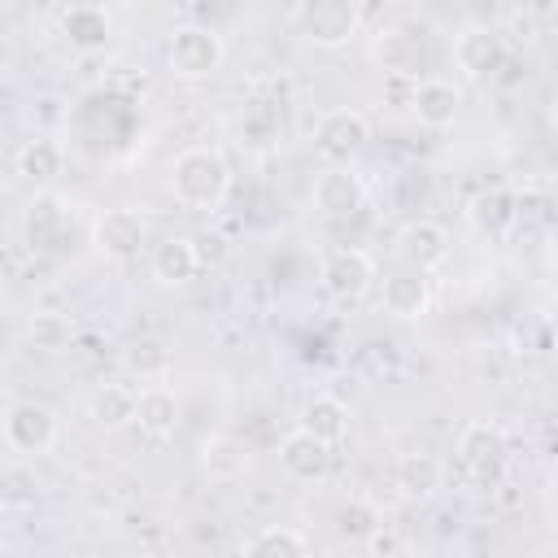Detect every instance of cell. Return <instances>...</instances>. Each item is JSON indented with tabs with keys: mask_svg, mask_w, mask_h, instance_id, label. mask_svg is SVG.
<instances>
[{
	"mask_svg": "<svg viewBox=\"0 0 558 558\" xmlns=\"http://www.w3.org/2000/svg\"><path fill=\"white\" fill-rule=\"evenodd\" d=\"M301 432H310L314 440H323V445L336 449V445L349 436V405H344L340 397H331V392L310 397V401L301 405Z\"/></svg>",
	"mask_w": 558,
	"mask_h": 558,
	"instance_id": "ac0fdd59",
	"label": "cell"
},
{
	"mask_svg": "<svg viewBox=\"0 0 558 558\" xmlns=\"http://www.w3.org/2000/svg\"><path fill=\"white\" fill-rule=\"evenodd\" d=\"M453 61L466 78H493L506 65V31L497 26H466L453 39Z\"/></svg>",
	"mask_w": 558,
	"mask_h": 558,
	"instance_id": "9c48e42d",
	"label": "cell"
},
{
	"mask_svg": "<svg viewBox=\"0 0 558 558\" xmlns=\"http://www.w3.org/2000/svg\"><path fill=\"white\" fill-rule=\"evenodd\" d=\"M379 527H384V514L371 497H349L336 514V532L344 541H371V536H379Z\"/></svg>",
	"mask_w": 558,
	"mask_h": 558,
	"instance_id": "603a6c76",
	"label": "cell"
},
{
	"mask_svg": "<svg viewBox=\"0 0 558 558\" xmlns=\"http://www.w3.org/2000/svg\"><path fill=\"white\" fill-rule=\"evenodd\" d=\"M179 414H183V405H179L174 388H166V384H148V388L135 392V418H131V423H135L144 436H153V440L174 436Z\"/></svg>",
	"mask_w": 558,
	"mask_h": 558,
	"instance_id": "e0dca14e",
	"label": "cell"
},
{
	"mask_svg": "<svg viewBox=\"0 0 558 558\" xmlns=\"http://www.w3.org/2000/svg\"><path fill=\"white\" fill-rule=\"evenodd\" d=\"M61 161H65V153H61V144H57V140H48V135L31 140V144L17 153V170H22L26 179H35V183H44V179L61 174Z\"/></svg>",
	"mask_w": 558,
	"mask_h": 558,
	"instance_id": "cb8c5ba5",
	"label": "cell"
},
{
	"mask_svg": "<svg viewBox=\"0 0 558 558\" xmlns=\"http://www.w3.org/2000/svg\"><path fill=\"white\" fill-rule=\"evenodd\" d=\"M135 558H166V554H157V549H140Z\"/></svg>",
	"mask_w": 558,
	"mask_h": 558,
	"instance_id": "f1b7e54d",
	"label": "cell"
},
{
	"mask_svg": "<svg viewBox=\"0 0 558 558\" xmlns=\"http://www.w3.org/2000/svg\"><path fill=\"white\" fill-rule=\"evenodd\" d=\"M126 371H135L140 379H157L166 366H170V353L161 349V344H153V340H144V344H135V349H126Z\"/></svg>",
	"mask_w": 558,
	"mask_h": 558,
	"instance_id": "4316f807",
	"label": "cell"
},
{
	"mask_svg": "<svg viewBox=\"0 0 558 558\" xmlns=\"http://www.w3.org/2000/svg\"><path fill=\"white\" fill-rule=\"evenodd\" d=\"M61 227V201L57 196H35L31 201V214H26V235H31V244H48V235Z\"/></svg>",
	"mask_w": 558,
	"mask_h": 558,
	"instance_id": "484cf974",
	"label": "cell"
},
{
	"mask_svg": "<svg viewBox=\"0 0 558 558\" xmlns=\"http://www.w3.org/2000/svg\"><path fill=\"white\" fill-rule=\"evenodd\" d=\"M92 240H96V248L105 257H118V262L122 257H135L144 248V240H148V218L140 209H126V205L105 209L96 218V227H92Z\"/></svg>",
	"mask_w": 558,
	"mask_h": 558,
	"instance_id": "30bf717a",
	"label": "cell"
},
{
	"mask_svg": "<svg viewBox=\"0 0 558 558\" xmlns=\"http://www.w3.org/2000/svg\"><path fill=\"white\" fill-rule=\"evenodd\" d=\"M379 305L392 318H423L432 310V279L423 270L397 266V270H388L379 279Z\"/></svg>",
	"mask_w": 558,
	"mask_h": 558,
	"instance_id": "4fadbf2b",
	"label": "cell"
},
{
	"mask_svg": "<svg viewBox=\"0 0 558 558\" xmlns=\"http://www.w3.org/2000/svg\"><path fill=\"white\" fill-rule=\"evenodd\" d=\"M201 466L209 471V480H240L248 471V449L235 436H214L201 449Z\"/></svg>",
	"mask_w": 558,
	"mask_h": 558,
	"instance_id": "44dd1931",
	"label": "cell"
},
{
	"mask_svg": "<svg viewBox=\"0 0 558 558\" xmlns=\"http://www.w3.org/2000/svg\"><path fill=\"white\" fill-rule=\"evenodd\" d=\"M371 140V118L353 105H336L314 118V148L327 166H349Z\"/></svg>",
	"mask_w": 558,
	"mask_h": 558,
	"instance_id": "277c9868",
	"label": "cell"
},
{
	"mask_svg": "<svg viewBox=\"0 0 558 558\" xmlns=\"http://www.w3.org/2000/svg\"><path fill=\"white\" fill-rule=\"evenodd\" d=\"M314 209L327 214V218H353L357 209H366V179L353 170V166H327L318 179H314Z\"/></svg>",
	"mask_w": 558,
	"mask_h": 558,
	"instance_id": "ba28073f",
	"label": "cell"
},
{
	"mask_svg": "<svg viewBox=\"0 0 558 558\" xmlns=\"http://www.w3.org/2000/svg\"><path fill=\"white\" fill-rule=\"evenodd\" d=\"M240 558H310V545L292 527H262V532H253L244 541Z\"/></svg>",
	"mask_w": 558,
	"mask_h": 558,
	"instance_id": "7402d4cb",
	"label": "cell"
},
{
	"mask_svg": "<svg viewBox=\"0 0 558 558\" xmlns=\"http://www.w3.org/2000/svg\"><path fill=\"white\" fill-rule=\"evenodd\" d=\"M392 484L401 488L405 501H432L445 488V462L436 453H427V449H410V453L397 458Z\"/></svg>",
	"mask_w": 558,
	"mask_h": 558,
	"instance_id": "9a60e30c",
	"label": "cell"
},
{
	"mask_svg": "<svg viewBox=\"0 0 558 558\" xmlns=\"http://www.w3.org/2000/svg\"><path fill=\"white\" fill-rule=\"evenodd\" d=\"M405 105H410V113L418 118V126L445 131V126H453V118H458V109H462V92H458L449 78L427 74V78H414Z\"/></svg>",
	"mask_w": 558,
	"mask_h": 558,
	"instance_id": "7c38bea8",
	"label": "cell"
},
{
	"mask_svg": "<svg viewBox=\"0 0 558 558\" xmlns=\"http://www.w3.org/2000/svg\"><path fill=\"white\" fill-rule=\"evenodd\" d=\"M92 418L100 427H122L135 418V392L122 388V384H105L96 397H92Z\"/></svg>",
	"mask_w": 558,
	"mask_h": 558,
	"instance_id": "d4e9b609",
	"label": "cell"
},
{
	"mask_svg": "<svg viewBox=\"0 0 558 558\" xmlns=\"http://www.w3.org/2000/svg\"><path fill=\"white\" fill-rule=\"evenodd\" d=\"M453 458H458V466H462L466 475L493 480V475L501 471V462H506V432H501L497 423L475 418V423L462 427V436H458V445H453Z\"/></svg>",
	"mask_w": 558,
	"mask_h": 558,
	"instance_id": "52a82bcc",
	"label": "cell"
},
{
	"mask_svg": "<svg viewBox=\"0 0 558 558\" xmlns=\"http://www.w3.org/2000/svg\"><path fill=\"white\" fill-rule=\"evenodd\" d=\"M57 432H61L57 410L44 405V401H13V405L0 414V436H4V445H9L13 453H22V458L48 453V449L57 445Z\"/></svg>",
	"mask_w": 558,
	"mask_h": 558,
	"instance_id": "5b68a950",
	"label": "cell"
},
{
	"mask_svg": "<svg viewBox=\"0 0 558 558\" xmlns=\"http://www.w3.org/2000/svg\"><path fill=\"white\" fill-rule=\"evenodd\" d=\"M471 222H475L480 235L501 240V235L519 222V201H514L506 187H488V192H480V196L471 201Z\"/></svg>",
	"mask_w": 558,
	"mask_h": 558,
	"instance_id": "ffe728a7",
	"label": "cell"
},
{
	"mask_svg": "<svg viewBox=\"0 0 558 558\" xmlns=\"http://www.w3.org/2000/svg\"><path fill=\"white\" fill-rule=\"evenodd\" d=\"M201 248L192 235H166L157 248H153V279L166 283V288H183L201 275Z\"/></svg>",
	"mask_w": 558,
	"mask_h": 558,
	"instance_id": "2e32d148",
	"label": "cell"
},
{
	"mask_svg": "<svg viewBox=\"0 0 558 558\" xmlns=\"http://www.w3.org/2000/svg\"><path fill=\"white\" fill-rule=\"evenodd\" d=\"M222 61H227V44H222V35H218L214 26H205V22H183V26L170 31L166 65L174 70V78H187V83L209 78V74L222 70Z\"/></svg>",
	"mask_w": 558,
	"mask_h": 558,
	"instance_id": "7a4b0ae2",
	"label": "cell"
},
{
	"mask_svg": "<svg viewBox=\"0 0 558 558\" xmlns=\"http://www.w3.org/2000/svg\"><path fill=\"white\" fill-rule=\"evenodd\" d=\"M170 192L187 209H218L231 192V166H227L222 148H214V144L183 148L170 166Z\"/></svg>",
	"mask_w": 558,
	"mask_h": 558,
	"instance_id": "6da1fadb",
	"label": "cell"
},
{
	"mask_svg": "<svg viewBox=\"0 0 558 558\" xmlns=\"http://www.w3.org/2000/svg\"><path fill=\"white\" fill-rule=\"evenodd\" d=\"M318 283H323V296L336 301L340 310H353L366 301V292L375 288V257L366 248H336L323 257V270H318Z\"/></svg>",
	"mask_w": 558,
	"mask_h": 558,
	"instance_id": "3957f363",
	"label": "cell"
},
{
	"mask_svg": "<svg viewBox=\"0 0 558 558\" xmlns=\"http://www.w3.org/2000/svg\"><path fill=\"white\" fill-rule=\"evenodd\" d=\"M292 22L301 26V35L310 44H318V48H344L357 35L362 13L349 0H310V4H296L292 9Z\"/></svg>",
	"mask_w": 558,
	"mask_h": 558,
	"instance_id": "8992f818",
	"label": "cell"
},
{
	"mask_svg": "<svg viewBox=\"0 0 558 558\" xmlns=\"http://www.w3.org/2000/svg\"><path fill=\"white\" fill-rule=\"evenodd\" d=\"M331 445H323V440H314L310 432H288L283 440H279V466H283V475L288 480H296V484H318V480H327L331 475Z\"/></svg>",
	"mask_w": 558,
	"mask_h": 558,
	"instance_id": "5bb4252c",
	"label": "cell"
},
{
	"mask_svg": "<svg viewBox=\"0 0 558 558\" xmlns=\"http://www.w3.org/2000/svg\"><path fill=\"white\" fill-rule=\"evenodd\" d=\"M397 257H401V266L432 275L436 266L449 262V231L440 222H432V218H414L397 235Z\"/></svg>",
	"mask_w": 558,
	"mask_h": 558,
	"instance_id": "8fae6325",
	"label": "cell"
},
{
	"mask_svg": "<svg viewBox=\"0 0 558 558\" xmlns=\"http://www.w3.org/2000/svg\"><path fill=\"white\" fill-rule=\"evenodd\" d=\"M31 336H35L39 344L57 349V344L65 340V323H61V318H35V323H31Z\"/></svg>",
	"mask_w": 558,
	"mask_h": 558,
	"instance_id": "83f0119b",
	"label": "cell"
},
{
	"mask_svg": "<svg viewBox=\"0 0 558 558\" xmlns=\"http://www.w3.org/2000/svg\"><path fill=\"white\" fill-rule=\"evenodd\" d=\"M61 31H65V39H70L74 48L96 52V48L109 44L113 22H109V13H105L100 4H70V9H61Z\"/></svg>",
	"mask_w": 558,
	"mask_h": 558,
	"instance_id": "d6986e66",
	"label": "cell"
}]
</instances>
